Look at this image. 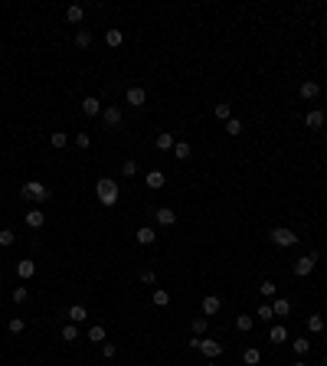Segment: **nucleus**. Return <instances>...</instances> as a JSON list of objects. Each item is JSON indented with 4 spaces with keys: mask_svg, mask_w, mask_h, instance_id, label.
I'll return each mask as SVG.
<instances>
[{
    "mask_svg": "<svg viewBox=\"0 0 327 366\" xmlns=\"http://www.w3.org/2000/svg\"><path fill=\"white\" fill-rule=\"evenodd\" d=\"M95 196H98L101 206H115L118 196H121V190H118V183L111 177H101L98 183H95Z\"/></svg>",
    "mask_w": 327,
    "mask_h": 366,
    "instance_id": "1",
    "label": "nucleus"
},
{
    "mask_svg": "<svg viewBox=\"0 0 327 366\" xmlns=\"http://www.w3.org/2000/svg\"><path fill=\"white\" fill-rule=\"evenodd\" d=\"M20 196L39 206V203H46L53 193H49V187H46V183H36V180H30V183H23V187H20Z\"/></svg>",
    "mask_w": 327,
    "mask_h": 366,
    "instance_id": "2",
    "label": "nucleus"
},
{
    "mask_svg": "<svg viewBox=\"0 0 327 366\" xmlns=\"http://www.w3.org/2000/svg\"><path fill=\"white\" fill-rule=\"evenodd\" d=\"M268 239H272L275 245H278V249H291V245L298 242V235H295V229L278 226V229H272V232H268Z\"/></svg>",
    "mask_w": 327,
    "mask_h": 366,
    "instance_id": "3",
    "label": "nucleus"
},
{
    "mask_svg": "<svg viewBox=\"0 0 327 366\" xmlns=\"http://www.w3.org/2000/svg\"><path fill=\"white\" fill-rule=\"evenodd\" d=\"M314 265H318V252H308V255H301L295 262V275L298 278H308V275L314 272Z\"/></svg>",
    "mask_w": 327,
    "mask_h": 366,
    "instance_id": "4",
    "label": "nucleus"
},
{
    "mask_svg": "<svg viewBox=\"0 0 327 366\" xmlns=\"http://www.w3.org/2000/svg\"><path fill=\"white\" fill-rule=\"evenodd\" d=\"M101 121L108 128H121V121H125V111L118 108V105H108V108H101Z\"/></svg>",
    "mask_w": 327,
    "mask_h": 366,
    "instance_id": "5",
    "label": "nucleus"
},
{
    "mask_svg": "<svg viewBox=\"0 0 327 366\" xmlns=\"http://www.w3.org/2000/svg\"><path fill=\"white\" fill-rule=\"evenodd\" d=\"M154 222H157V226H173V222H177V210L157 206V210H154Z\"/></svg>",
    "mask_w": 327,
    "mask_h": 366,
    "instance_id": "6",
    "label": "nucleus"
},
{
    "mask_svg": "<svg viewBox=\"0 0 327 366\" xmlns=\"http://www.w3.org/2000/svg\"><path fill=\"white\" fill-rule=\"evenodd\" d=\"M125 98H128V105H134V108H141V105H144V101H148V92H144V88L141 85H131L125 92Z\"/></svg>",
    "mask_w": 327,
    "mask_h": 366,
    "instance_id": "7",
    "label": "nucleus"
},
{
    "mask_svg": "<svg viewBox=\"0 0 327 366\" xmlns=\"http://www.w3.org/2000/svg\"><path fill=\"white\" fill-rule=\"evenodd\" d=\"M16 275L23 281H30L33 275H36V262H33V258H20V262H16Z\"/></svg>",
    "mask_w": 327,
    "mask_h": 366,
    "instance_id": "8",
    "label": "nucleus"
},
{
    "mask_svg": "<svg viewBox=\"0 0 327 366\" xmlns=\"http://www.w3.org/2000/svg\"><path fill=\"white\" fill-rule=\"evenodd\" d=\"M23 219H26V226H30V229H43V226H46V213L36 210V206H33V210L26 213Z\"/></svg>",
    "mask_w": 327,
    "mask_h": 366,
    "instance_id": "9",
    "label": "nucleus"
},
{
    "mask_svg": "<svg viewBox=\"0 0 327 366\" xmlns=\"http://www.w3.org/2000/svg\"><path fill=\"white\" fill-rule=\"evenodd\" d=\"M200 350H203V357L219 360V357H223V343H216V340H200Z\"/></svg>",
    "mask_w": 327,
    "mask_h": 366,
    "instance_id": "10",
    "label": "nucleus"
},
{
    "mask_svg": "<svg viewBox=\"0 0 327 366\" xmlns=\"http://www.w3.org/2000/svg\"><path fill=\"white\" fill-rule=\"evenodd\" d=\"M298 95H301L304 101H314L321 95V85L318 82H311V78H308V82H301V88H298Z\"/></svg>",
    "mask_w": 327,
    "mask_h": 366,
    "instance_id": "11",
    "label": "nucleus"
},
{
    "mask_svg": "<svg viewBox=\"0 0 327 366\" xmlns=\"http://www.w3.org/2000/svg\"><path fill=\"white\" fill-rule=\"evenodd\" d=\"M304 125L311 128V131H318V128H324V111L321 108H311L308 115H304Z\"/></svg>",
    "mask_w": 327,
    "mask_h": 366,
    "instance_id": "12",
    "label": "nucleus"
},
{
    "mask_svg": "<svg viewBox=\"0 0 327 366\" xmlns=\"http://www.w3.org/2000/svg\"><path fill=\"white\" fill-rule=\"evenodd\" d=\"M173 144H177V141H173V134H170V131H161V134L154 138V147H157V150H164V154H167V150H173Z\"/></svg>",
    "mask_w": 327,
    "mask_h": 366,
    "instance_id": "13",
    "label": "nucleus"
},
{
    "mask_svg": "<svg viewBox=\"0 0 327 366\" xmlns=\"http://www.w3.org/2000/svg\"><path fill=\"white\" fill-rule=\"evenodd\" d=\"M82 111H85V118H98L101 115V101L95 98V95H88V98L82 101Z\"/></svg>",
    "mask_w": 327,
    "mask_h": 366,
    "instance_id": "14",
    "label": "nucleus"
},
{
    "mask_svg": "<svg viewBox=\"0 0 327 366\" xmlns=\"http://www.w3.org/2000/svg\"><path fill=\"white\" fill-rule=\"evenodd\" d=\"M219 307H223V301H219L216 294H206V297H203V317H213Z\"/></svg>",
    "mask_w": 327,
    "mask_h": 366,
    "instance_id": "15",
    "label": "nucleus"
},
{
    "mask_svg": "<svg viewBox=\"0 0 327 366\" xmlns=\"http://www.w3.org/2000/svg\"><path fill=\"white\" fill-rule=\"evenodd\" d=\"M272 311H275V317H288V314H291V301H288V297H275Z\"/></svg>",
    "mask_w": 327,
    "mask_h": 366,
    "instance_id": "16",
    "label": "nucleus"
},
{
    "mask_svg": "<svg viewBox=\"0 0 327 366\" xmlns=\"http://www.w3.org/2000/svg\"><path fill=\"white\" fill-rule=\"evenodd\" d=\"M154 242H157V232L151 226H141L138 229V245H154Z\"/></svg>",
    "mask_w": 327,
    "mask_h": 366,
    "instance_id": "17",
    "label": "nucleus"
},
{
    "mask_svg": "<svg viewBox=\"0 0 327 366\" xmlns=\"http://www.w3.org/2000/svg\"><path fill=\"white\" fill-rule=\"evenodd\" d=\"M252 327H255V317H252V314H239V317H236V330H239V334H249Z\"/></svg>",
    "mask_w": 327,
    "mask_h": 366,
    "instance_id": "18",
    "label": "nucleus"
},
{
    "mask_svg": "<svg viewBox=\"0 0 327 366\" xmlns=\"http://www.w3.org/2000/svg\"><path fill=\"white\" fill-rule=\"evenodd\" d=\"M105 43H108L111 49H118V46H121V43H125V33H121V30H115V26H111V30L105 33Z\"/></svg>",
    "mask_w": 327,
    "mask_h": 366,
    "instance_id": "19",
    "label": "nucleus"
},
{
    "mask_svg": "<svg viewBox=\"0 0 327 366\" xmlns=\"http://www.w3.org/2000/svg\"><path fill=\"white\" fill-rule=\"evenodd\" d=\"M66 314H69V324H82V320L88 317V314H85V307H82V304H72V307H69V311H66Z\"/></svg>",
    "mask_w": 327,
    "mask_h": 366,
    "instance_id": "20",
    "label": "nucleus"
},
{
    "mask_svg": "<svg viewBox=\"0 0 327 366\" xmlns=\"http://www.w3.org/2000/svg\"><path fill=\"white\" fill-rule=\"evenodd\" d=\"M151 301H154V307H167V304H170V291H164V288H154V294H151Z\"/></svg>",
    "mask_w": 327,
    "mask_h": 366,
    "instance_id": "21",
    "label": "nucleus"
},
{
    "mask_svg": "<svg viewBox=\"0 0 327 366\" xmlns=\"http://www.w3.org/2000/svg\"><path fill=\"white\" fill-rule=\"evenodd\" d=\"M66 20H69V23H82V20H85V10L79 7V3H72V7L66 10Z\"/></svg>",
    "mask_w": 327,
    "mask_h": 366,
    "instance_id": "22",
    "label": "nucleus"
},
{
    "mask_svg": "<svg viewBox=\"0 0 327 366\" xmlns=\"http://www.w3.org/2000/svg\"><path fill=\"white\" fill-rule=\"evenodd\" d=\"M49 144H53L56 150H63L66 144H69V134H66V131H53V134H49Z\"/></svg>",
    "mask_w": 327,
    "mask_h": 366,
    "instance_id": "23",
    "label": "nucleus"
},
{
    "mask_svg": "<svg viewBox=\"0 0 327 366\" xmlns=\"http://www.w3.org/2000/svg\"><path fill=\"white\" fill-rule=\"evenodd\" d=\"M268 340H272V343H285V340H288V330L281 327V324H275V327L268 330Z\"/></svg>",
    "mask_w": 327,
    "mask_h": 366,
    "instance_id": "24",
    "label": "nucleus"
},
{
    "mask_svg": "<svg viewBox=\"0 0 327 366\" xmlns=\"http://www.w3.org/2000/svg\"><path fill=\"white\" fill-rule=\"evenodd\" d=\"M88 343H105V327L101 324H95V327H88Z\"/></svg>",
    "mask_w": 327,
    "mask_h": 366,
    "instance_id": "25",
    "label": "nucleus"
},
{
    "mask_svg": "<svg viewBox=\"0 0 327 366\" xmlns=\"http://www.w3.org/2000/svg\"><path fill=\"white\" fill-rule=\"evenodd\" d=\"M255 317H258V320H265V324H268V320H272V317H275V311H272V304H268V301H265V304H258V307H255Z\"/></svg>",
    "mask_w": 327,
    "mask_h": 366,
    "instance_id": "26",
    "label": "nucleus"
},
{
    "mask_svg": "<svg viewBox=\"0 0 327 366\" xmlns=\"http://www.w3.org/2000/svg\"><path fill=\"white\" fill-rule=\"evenodd\" d=\"M164 183H167V180H164L161 170H151V173H148V187H151V190H161Z\"/></svg>",
    "mask_w": 327,
    "mask_h": 366,
    "instance_id": "27",
    "label": "nucleus"
},
{
    "mask_svg": "<svg viewBox=\"0 0 327 366\" xmlns=\"http://www.w3.org/2000/svg\"><path fill=\"white\" fill-rule=\"evenodd\" d=\"M173 157H177V160H187V157H190V144H187V141H177V144H173Z\"/></svg>",
    "mask_w": 327,
    "mask_h": 366,
    "instance_id": "28",
    "label": "nucleus"
},
{
    "mask_svg": "<svg viewBox=\"0 0 327 366\" xmlns=\"http://www.w3.org/2000/svg\"><path fill=\"white\" fill-rule=\"evenodd\" d=\"M308 330H311V334H321V330H324V317H321V314H311V317H308Z\"/></svg>",
    "mask_w": 327,
    "mask_h": 366,
    "instance_id": "29",
    "label": "nucleus"
},
{
    "mask_svg": "<svg viewBox=\"0 0 327 366\" xmlns=\"http://www.w3.org/2000/svg\"><path fill=\"white\" fill-rule=\"evenodd\" d=\"M59 334H63V340H79V324H66V327L63 330H59Z\"/></svg>",
    "mask_w": 327,
    "mask_h": 366,
    "instance_id": "30",
    "label": "nucleus"
},
{
    "mask_svg": "<svg viewBox=\"0 0 327 366\" xmlns=\"http://www.w3.org/2000/svg\"><path fill=\"white\" fill-rule=\"evenodd\" d=\"M76 46L88 49V46H92V33H88V30H79V33H76Z\"/></svg>",
    "mask_w": 327,
    "mask_h": 366,
    "instance_id": "31",
    "label": "nucleus"
},
{
    "mask_svg": "<svg viewBox=\"0 0 327 366\" xmlns=\"http://www.w3.org/2000/svg\"><path fill=\"white\" fill-rule=\"evenodd\" d=\"M7 330H10V334H23V330H26V320L23 317H10Z\"/></svg>",
    "mask_w": 327,
    "mask_h": 366,
    "instance_id": "32",
    "label": "nucleus"
},
{
    "mask_svg": "<svg viewBox=\"0 0 327 366\" xmlns=\"http://www.w3.org/2000/svg\"><path fill=\"white\" fill-rule=\"evenodd\" d=\"M26 297H30V288H26V285H16V288H13V301L26 304Z\"/></svg>",
    "mask_w": 327,
    "mask_h": 366,
    "instance_id": "33",
    "label": "nucleus"
},
{
    "mask_svg": "<svg viewBox=\"0 0 327 366\" xmlns=\"http://www.w3.org/2000/svg\"><path fill=\"white\" fill-rule=\"evenodd\" d=\"M226 134H233V138L242 134V121H239V118H229V121H226Z\"/></svg>",
    "mask_w": 327,
    "mask_h": 366,
    "instance_id": "34",
    "label": "nucleus"
},
{
    "mask_svg": "<svg viewBox=\"0 0 327 366\" xmlns=\"http://www.w3.org/2000/svg\"><path fill=\"white\" fill-rule=\"evenodd\" d=\"M258 291H262L265 297H275V294H278V285H275V281H262V285H258Z\"/></svg>",
    "mask_w": 327,
    "mask_h": 366,
    "instance_id": "35",
    "label": "nucleus"
},
{
    "mask_svg": "<svg viewBox=\"0 0 327 366\" xmlns=\"http://www.w3.org/2000/svg\"><path fill=\"white\" fill-rule=\"evenodd\" d=\"M216 118H219V121H229V118H233V105H226V101L216 105Z\"/></svg>",
    "mask_w": 327,
    "mask_h": 366,
    "instance_id": "36",
    "label": "nucleus"
},
{
    "mask_svg": "<svg viewBox=\"0 0 327 366\" xmlns=\"http://www.w3.org/2000/svg\"><path fill=\"white\" fill-rule=\"evenodd\" d=\"M190 330H193L196 337L206 334V317H193V320H190Z\"/></svg>",
    "mask_w": 327,
    "mask_h": 366,
    "instance_id": "37",
    "label": "nucleus"
},
{
    "mask_svg": "<svg viewBox=\"0 0 327 366\" xmlns=\"http://www.w3.org/2000/svg\"><path fill=\"white\" fill-rule=\"evenodd\" d=\"M308 350H311V340H304V337H295V353H298V357H304Z\"/></svg>",
    "mask_w": 327,
    "mask_h": 366,
    "instance_id": "38",
    "label": "nucleus"
},
{
    "mask_svg": "<svg viewBox=\"0 0 327 366\" xmlns=\"http://www.w3.org/2000/svg\"><path fill=\"white\" fill-rule=\"evenodd\" d=\"M16 242V235H13V229H0V245L7 249V245H13Z\"/></svg>",
    "mask_w": 327,
    "mask_h": 366,
    "instance_id": "39",
    "label": "nucleus"
},
{
    "mask_svg": "<svg viewBox=\"0 0 327 366\" xmlns=\"http://www.w3.org/2000/svg\"><path fill=\"white\" fill-rule=\"evenodd\" d=\"M76 147H82V150H88V147H92V138H88V134H85V131H79V134H76Z\"/></svg>",
    "mask_w": 327,
    "mask_h": 366,
    "instance_id": "40",
    "label": "nucleus"
},
{
    "mask_svg": "<svg viewBox=\"0 0 327 366\" xmlns=\"http://www.w3.org/2000/svg\"><path fill=\"white\" fill-rule=\"evenodd\" d=\"M138 173V160H125L121 164V177H134Z\"/></svg>",
    "mask_w": 327,
    "mask_h": 366,
    "instance_id": "41",
    "label": "nucleus"
},
{
    "mask_svg": "<svg viewBox=\"0 0 327 366\" xmlns=\"http://www.w3.org/2000/svg\"><path fill=\"white\" fill-rule=\"evenodd\" d=\"M242 360H245L249 366H255V363H258V350H255V347H249V350L242 353Z\"/></svg>",
    "mask_w": 327,
    "mask_h": 366,
    "instance_id": "42",
    "label": "nucleus"
},
{
    "mask_svg": "<svg viewBox=\"0 0 327 366\" xmlns=\"http://www.w3.org/2000/svg\"><path fill=\"white\" fill-rule=\"evenodd\" d=\"M101 353H105V357H115V353H118V347H115V343H108V340H105V343H101Z\"/></svg>",
    "mask_w": 327,
    "mask_h": 366,
    "instance_id": "43",
    "label": "nucleus"
},
{
    "mask_svg": "<svg viewBox=\"0 0 327 366\" xmlns=\"http://www.w3.org/2000/svg\"><path fill=\"white\" fill-rule=\"evenodd\" d=\"M154 278H157L154 268H144V272H141V281H144V285H154Z\"/></svg>",
    "mask_w": 327,
    "mask_h": 366,
    "instance_id": "44",
    "label": "nucleus"
},
{
    "mask_svg": "<svg viewBox=\"0 0 327 366\" xmlns=\"http://www.w3.org/2000/svg\"><path fill=\"white\" fill-rule=\"evenodd\" d=\"M206 366H216V360H210V363H206Z\"/></svg>",
    "mask_w": 327,
    "mask_h": 366,
    "instance_id": "45",
    "label": "nucleus"
},
{
    "mask_svg": "<svg viewBox=\"0 0 327 366\" xmlns=\"http://www.w3.org/2000/svg\"><path fill=\"white\" fill-rule=\"evenodd\" d=\"M295 366H308V363H301V360H298V363H295Z\"/></svg>",
    "mask_w": 327,
    "mask_h": 366,
    "instance_id": "46",
    "label": "nucleus"
},
{
    "mask_svg": "<svg viewBox=\"0 0 327 366\" xmlns=\"http://www.w3.org/2000/svg\"><path fill=\"white\" fill-rule=\"evenodd\" d=\"M0 281H3V272H0Z\"/></svg>",
    "mask_w": 327,
    "mask_h": 366,
    "instance_id": "47",
    "label": "nucleus"
},
{
    "mask_svg": "<svg viewBox=\"0 0 327 366\" xmlns=\"http://www.w3.org/2000/svg\"><path fill=\"white\" fill-rule=\"evenodd\" d=\"M324 366H327V357H324Z\"/></svg>",
    "mask_w": 327,
    "mask_h": 366,
    "instance_id": "48",
    "label": "nucleus"
}]
</instances>
